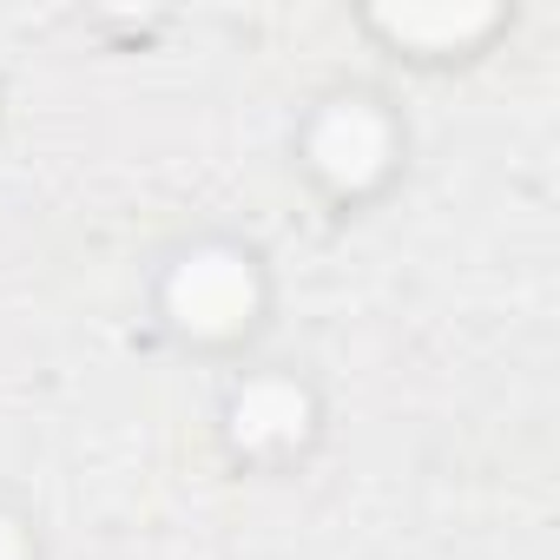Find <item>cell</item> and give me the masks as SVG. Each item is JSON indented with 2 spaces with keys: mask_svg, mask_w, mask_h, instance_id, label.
Returning a JSON list of instances; mask_svg holds the SVG:
<instances>
[{
  "mask_svg": "<svg viewBox=\"0 0 560 560\" xmlns=\"http://www.w3.org/2000/svg\"><path fill=\"white\" fill-rule=\"evenodd\" d=\"M0 560H27V540H21V527L0 514Z\"/></svg>",
  "mask_w": 560,
  "mask_h": 560,
  "instance_id": "5b68a950",
  "label": "cell"
},
{
  "mask_svg": "<svg viewBox=\"0 0 560 560\" xmlns=\"http://www.w3.org/2000/svg\"><path fill=\"white\" fill-rule=\"evenodd\" d=\"M172 317L198 337H224L250 317L257 304V284H250V270L231 257V250H198L172 270Z\"/></svg>",
  "mask_w": 560,
  "mask_h": 560,
  "instance_id": "6da1fadb",
  "label": "cell"
},
{
  "mask_svg": "<svg viewBox=\"0 0 560 560\" xmlns=\"http://www.w3.org/2000/svg\"><path fill=\"white\" fill-rule=\"evenodd\" d=\"M376 27L396 40H416V47H455L481 27H494V8H383Z\"/></svg>",
  "mask_w": 560,
  "mask_h": 560,
  "instance_id": "277c9868",
  "label": "cell"
},
{
  "mask_svg": "<svg viewBox=\"0 0 560 560\" xmlns=\"http://www.w3.org/2000/svg\"><path fill=\"white\" fill-rule=\"evenodd\" d=\"M311 159L337 178V185H370L389 159V126L370 106H330L311 132Z\"/></svg>",
  "mask_w": 560,
  "mask_h": 560,
  "instance_id": "7a4b0ae2",
  "label": "cell"
},
{
  "mask_svg": "<svg viewBox=\"0 0 560 560\" xmlns=\"http://www.w3.org/2000/svg\"><path fill=\"white\" fill-rule=\"evenodd\" d=\"M304 422H311V402H304V389H298V383H284V376L250 383V389L237 396V409H231V429H237V442H250V448L298 442V435H304Z\"/></svg>",
  "mask_w": 560,
  "mask_h": 560,
  "instance_id": "3957f363",
  "label": "cell"
}]
</instances>
